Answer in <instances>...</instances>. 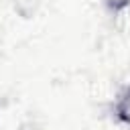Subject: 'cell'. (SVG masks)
Instances as JSON below:
<instances>
[{
  "label": "cell",
  "instance_id": "cell-1",
  "mask_svg": "<svg viewBox=\"0 0 130 130\" xmlns=\"http://www.w3.org/2000/svg\"><path fill=\"white\" fill-rule=\"evenodd\" d=\"M114 110H116V116H118L120 122L130 124V87H126V89L118 95Z\"/></svg>",
  "mask_w": 130,
  "mask_h": 130
}]
</instances>
